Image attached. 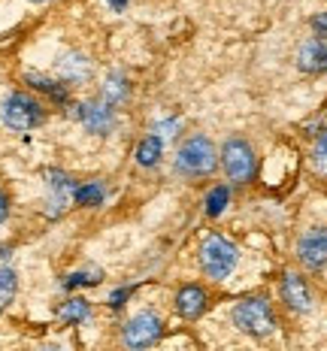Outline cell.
I'll return each instance as SVG.
<instances>
[{"label": "cell", "instance_id": "obj_1", "mask_svg": "<svg viewBox=\"0 0 327 351\" xmlns=\"http://www.w3.org/2000/svg\"><path fill=\"white\" fill-rule=\"evenodd\" d=\"M218 167V152L206 134H194L179 145L176 152V173L182 176H209Z\"/></svg>", "mask_w": 327, "mask_h": 351}, {"label": "cell", "instance_id": "obj_2", "mask_svg": "<svg viewBox=\"0 0 327 351\" xmlns=\"http://www.w3.org/2000/svg\"><path fill=\"white\" fill-rule=\"evenodd\" d=\"M237 261H239L237 245L230 239L218 237V233H209L200 243V267L209 279H228L234 273Z\"/></svg>", "mask_w": 327, "mask_h": 351}, {"label": "cell", "instance_id": "obj_3", "mask_svg": "<svg viewBox=\"0 0 327 351\" xmlns=\"http://www.w3.org/2000/svg\"><path fill=\"white\" fill-rule=\"evenodd\" d=\"M0 119H3V124L12 130H34L46 121V109L36 104L31 94L12 91L10 97L0 104Z\"/></svg>", "mask_w": 327, "mask_h": 351}, {"label": "cell", "instance_id": "obj_4", "mask_svg": "<svg viewBox=\"0 0 327 351\" xmlns=\"http://www.w3.org/2000/svg\"><path fill=\"white\" fill-rule=\"evenodd\" d=\"M234 324L249 336H270L276 330V315L264 297H249L234 306Z\"/></svg>", "mask_w": 327, "mask_h": 351}, {"label": "cell", "instance_id": "obj_5", "mask_svg": "<svg viewBox=\"0 0 327 351\" xmlns=\"http://www.w3.org/2000/svg\"><path fill=\"white\" fill-rule=\"evenodd\" d=\"M221 167H224V173H228V179L230 182H252V176H254V152H252V145L243 140V136H230L228 143L221 145Z\"/></svg>", "mask_w": 327, "mask_h": 351}, {"label": "cell", "instance_id": "obj_6", "mask_svg": "<svg viewBox=\"0 0 327 351\" xmlns=\"http://www.w3.org/2000/svg\"><path fill=\"white\" fill-rule=\"evenodd\" d=\"M161 333H164V321L155 312H140V315H134L125 324L121 339H125V346L130 351H145L161 339Z\"/></svg>", "mask_w": 327, "mask_h": 351}, {"label": "cell", "instance_id": "obj_7", "mask_svg": "<svg viewBox=\"0 0 327 351\" xmlns=\"http://www.w3.org/2000/svg\"><path fill=\"white\" fill-rule=\"evenodd\" d=\"M73 115L82 121V128L88 130V134H97V136H104V134H109V130L115 128V109L106 106L104 100H88V104H79Z\"/></svg>", "mask_w": 327, "mask_h": 351}, {"label": "cell", "instance_id": "obj_8", "mask_svg": "<svg viewBox=\"0 0 327 351\" xmlns=\"http://www.w3.org/2000/svg\"><path fill=\"white\" fill-rule=\"evenodd\" d=\"M297 258L303 267L318 269L327 263V228H312L297 239Z\"/></svg>", "mask_w": 327, "mask_h": 351}, {"label": "cell", "instance_id": "obj_9", "mask_svg": "<svg viewBox=\"0 0 327 351\" xmlns=\"http://www.w3.org/2000/svg\"><path fill=\"white\" fill-rule=\"evenodd\" d=\"M46 179H49L46 182L49 185V215H61V212L67 209L76 185H73V179L61 170H46Z\"/></svg>", "mask_w": 327, "mask_h": 351}, {"label": "cell", "instance_id": "obj_10", "mask_svg": "<svg viewBox=\"0 0 327 351\" xmlns=\"http://www.w3.org/2000/svg\"><path fill=\"white\" fill-rule=\"evenodd\" d=\"M297 67L303 73H327V43L318 36H309L297 49Z\"/></svg>", "mask_w": 327, "mask_h": 351}, {"label": "cell", "instance_id": "obj_11", "mask_svg": "<svg viewBox=\"0 0 327 351\" xmlns=\"http://www.w3.org/2000/svg\"><path fill=\"white\" fill-rule=\"evenodd\" d=\"M282 297H285V303L294 312H309L312 309V291H309L306 279H300L297 273H288L285 279H282Z\"/></svg>", "mask_w": 327, "mask_h": 351}, {"label": "cell", "instance_id": "obj_12", "mask_svg": "<svg viewBox=\"0 0 327 351\" xmlns=\"http://www.w3.org/2000/svg\"><path fill=\"white\" fill-rule=\"evenodd\" d=\"M58 73L64 82H85L91 76V61L82 52H67L58 61Z\"/></svg>", "mask_w": 327, "mask_h": 351}, {"label": "cell", "instance_id": "obj_13", "mask_svg": "<svg viewBox=\"0 0 327 351\" xmlns=\"http://www.w3.org/2000/svg\"><path fill=\"white\" fill-rule=\"evenodd\" d=\"M203 309H206V294L197 285H185L176 294V312L182 318H197Z\"/></svg>", "mask_w": 327, "mask_h": 351}, {"label": "cell", "instance_id": "obj_14", "mask_svg": "<svg viewBox=\"0 0 327 351\" xmlns=\"http://www.w3.org/2000/svg\"><path fill=\"white\" fill-rule=\"evenodd\" d=\"M161 155H164V140L161 136H145V140L136 145V164L140 167H155L158 160H161Z\"/></svg>", "mask_w": 327, "mask_h": 351}, {"label": "cell", "instance_id": "obj_15", "mask_svg": "<svg viewBox=\"0 0 327 351\" xmlns=\"http://www.w3.org/2000/svg\"><path fill=\"white\" fill-rule=\"evenodd\" d=\"M125 97H128V79L121 76V73H112V76L106 79V85H104V104L106 106H119V104H125Z\"/></svg>", "mask_w": 327, "mask_h": 351}, {"label": "cell", "instance_id": "obj_16", "mask_svg": "<svg viewBox=\"0 0 327 351\" xmlns=\"http://www.w3.org/2000/svg\"><path fill=\"white\" fill-rule=\"evenodd\" d=\"M106 197V188L100 185V182H85V185H79L76 191H73V200L79 203V206H100Z\"/></svg>", "mask_w": 327, "mask_h": 351}, {"label": "cell", "instance_id": "obj_17", "mask_svg": "<svg viewBox=\"0 0 327 351\" xmlns=\"http://www.w3.org/2000/svg\"><path fill=\"white\" fill-rule=\"evenodd\" d=\"M91 315V309H88V303L85 300H79V297H73L67 300V303L58 309V318L61 321H67V324H79V321H85Z\"/></svg>", "mask_w": 327, "mask_h": 351}, {"label": "cell", "instance_id": "obj_18", "mask_svg": "<svg viewBox=\"0 0 327 351\" xmlns=\"http://www.w3.org/2000/svg\"><path fill=\"white\" fill-rule=\"evenodd\" d=\"M16 291H19V276H16V269L3 267V269H0V312H3L6 306L12 303Z\"/></svg>", "mask_w": 327, "mask_h": 351}, {"label": "cell", "instance_id": "obj_19", "mask_svg": "<svg viewBox=\"0 0 327 351\" xmlns=\"http://www.w3.org/2000/svg\"><path fill=\"white\" fill-rule=\"evenodd\" d=\"M27 82H31L36 91H46L49 97H55V100H67V88L64 85H58L55 79H49V76H40V73H27Z\"/></svg>", "mask_w": 327, "mask_h": 351}, {"label": "cell", "instance_id": "obj_20", "mask_svg": "<svg viewBox=\"0 0 327 351\" xmlns=\"http://www.w3.org/2000/svg\"><path fill=\"white\" fill-rule=\"evenodd\" d=\"M104 279V273H100L97 267H85V269H76V273H70L67 279H64V288H88V285H97Z\"/></svg>", "mask_w": 327, "mask_h": 351}, {"label": "cell", "instance_id": "obj_21", "mask_svg": "<svg viewBox=\"0 0 327 351\" xmlns=\"http://www.w3.org/2000/svg\"><path fill=\"white\" fill-rule=\"evenodd\" d=\"M228 200H230V191L224 185H218V188H213V191L206 194V215H221L224 212V206H228Z\"/></svg>", "mask_w": 327, "mask_h": 351}, {"label": "cell", "instance_id": "obj_22", "mask_svg": "<svg viewBox=\"0 0 327 351\" xmlns=\"http://www.w3.org/2000/svg\"><path fill=\"white\" fill-rule=\"evenodd\" d=\"M312 160H315V167L322 173H327V130H322L315 140V152H312Z\"/></svg>", "mask_w": 327, "mask_h": 351}, {"label": "cell", "instance_id": "obj_23", "mask_svg": "<svg viewBox=\"0 0 327 351\" xmlns=\"http://www.w3.org/2000/svg\"><path fill=\"white\" fill-rule=\"evenodd\" d=\"M312 31H315L318 40H324L327 43V12H318V16H312Z\"/></svg>", "mask_w": 327, "mask_h": 351}, {"label": "cell", "instance_id": "obj_24", "mask_svg": "<svg viewBox=\"0 0 327 351\" xmlns=\"http://www.w3.org/2000/svg\"><path fill=\"white\" fill-rule=\"evenodd\" d=\"M134 294V288H119V291H112V294H109V306H115V309H119V306H125V300Z\"/></svg>", "mask_w": 327, "mask_h": 351}, {"label": "cell", "instance_id": "obj_25", "mask_svg": "<svg viewBox=\"0 0 327 351\" xmlns=\"http://www.w3.org/2000/svg\"><path fill=\"white\" fill-rule=\"evenodd\" d=\"M6 215H10V197L0 191V221H6Z\"/></svg>", "mask_w": 327, "mask_h": 351}, {"label": "cell", "instance_id": "obj_26", "mask_svg": "<svg viewBox=\"0 0 327 351\" xmlns=\"http://www.w3.org/2000/svg\"><path fill=\"white\" fill-rule=\"evenodd\" d=\"M106 3L112 6V10H125V6H128V0H106Z\"/></svg>", "mask_w": 327, "mask_h": 351}, {"label": "cell", "instance_id": "obj_27", "mask_svg": "<svg viewBox=\"0 0 327 351\" xmlns=\"http://www.w3.org/2000/svg\"><path fill=\"white\" fill-rule=\"evenodd\" d=\"M31 3H49V0H31Z\"/></svg>", "mask_w": 327, "mask_h": 351}]
</instances>
